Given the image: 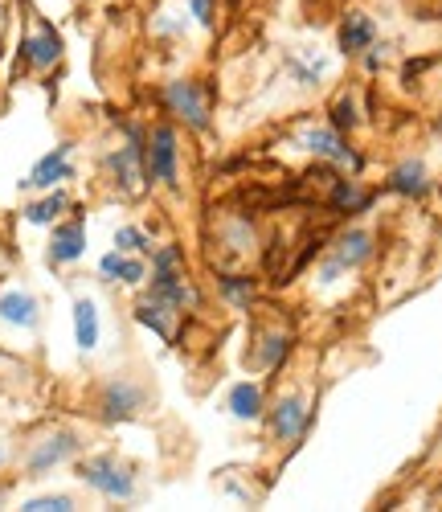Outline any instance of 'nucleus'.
Here are the masks:
<instances>
[{
  "mask_svg": "<svg viewBox=\"0 0 442 512\" xmlns=\"http://www.w3.org/2000/svg\"><path fill=\"white\" fill-rule=\"evenodd\" d=\"M160 103H164V111L176 123H185L189 132H201V136L213 132V103H209L205 82H197V78H168L160 87Z\"/></svg>",
  "mask_w": 442,
  "mask_h": 512,
  "instance_id": "20e7f679",
  "label": "nucleus"
},
{
  "mask_svg": "<svg viewBox=\"0 0 442 512\" xmlns=\"http://www.w3.org/2000/svg\"><path fill=\"white\" fill-rule=\"evenodd\" d=\"M328 123L336 127V132H357V127L365 123V115H361V103H357V95L352 91H340L336 99H332V107H328Z\"/></svg>",
  "mask_w": 442,
  "mask_h": 512,
  "instance_id": "393cba45",
  "label": "nucleus"
},
{
  "mask_svg": "<svg viewBox=\"0 0 442 512\" xmlns=\"http://www.w3.org/2000/svg\"><path fill=\"white\" fill-rule=\"evenodd\" d=\"M377 41V21L365 13V9H348L340 29H336V46L344 58H361L369 46Z\"/></svg>",
  "mask_w": 442,
  "mask_h": 512,
  "instance_id": "f3484780",
  "label": "nucleus"
},
{
  "mask_svg": "<svg viewBox=\"0 0 442 512\" xmlns=\"http://www.w3.org/2000/svg\"><path fill=\"white\" fill-rule=\"evenodd\" d=\"M336 218H357V213H365L373 205V193L352 177V173H340L332 185H328V201H324Z\"/></svg>",
  "mask_w": 442,
  "mask_h": 512,
  "instance_id": "a211bd4d",
  "label": "nucleus"
},
{
  "mask_svg": "<svg viewBox=\"0 0 442 512\" xmlns=\"http://www.w3.org/2000/svg\"><path fill=\"white\" fill-rule=\"evenodd\" d=\"M438 136H442V119H438Z\"/></svg>",
  "mask_w": 442,
  "mask_h": 512,
  "instance_id": "2f4dec72",
  "label": "nucleus"
},
{
  "mask_svg": "<svg viewBox=\"0 0 442 512\" xmlns=\"http://www.w3.org/2000/svg\"><path fill=\"white\" fill-rule=\"evenodd\" d=\"M287 74L299 82L303 91H316L324 74H328V62L324 58H303V54H287Z\"/></svg>",
  "mask_w": 442,
  "mask_h": 512,
  "instance_id": "a878e982",
  "label": "nucleus"
},
{
  "mask_svg": "<svg viewBox=\"0 0 442 512\" xmlns=\"http://www.w3.org/2000/svg\"><path fill=\"white\" fill-rule=\"evenodd\" d=\"M0 324H9L17 332H37L41 328V300L29 287L0 291Z\"/></svg>",
  "mask_w": 442,
  "mask_h": 512,
  "instance_id": "2eb2a0df",
  "label": "nucleus"
},
{
  "mask_svg": "<svg viewBox=\"0 0 442 512\" xmlns=\"http://www.w3.org/2000/svg\"><path fill=\"white\" fill-rule=\"evenodd\" d=\"M185 17L201 29H217V0H185Z\"/></svg>",
  "mask_w": 442,
  "mask_h": 512,
  "instance_id": "c85d7f7f",
  "label": "nucleus"
},
{
  "mask_svg": "<svg viewBox=\"0 0 442 512\" xmlns=\"http://www.w3.org/2000/svg\"><path fill=\"white\" fill-rule=\"evenodd\" d=\"M373 250H377V238H373L365 226L340 230V234L328 242V254H324V263H320V283H336V279L348 275V271H361V267L373 259Z\"/></svg>",
  "mask_w": 442,
  "mask_h": 512,
  "instance_id": "0eeeda50",
  "label": "nucleus"
},
{
  "mask_svg": "<svg viewBox=\"0 0 442 512\" xmlns=\"http://www.w3.org/2000/svg\"><path fill=\"white\" fill-rule=\"evenodd\" d=\"M217 291H221V300H226L230 308L250 312L254 295H258V283H254L250 275H230V271H221V275H217Z\"/></svg>",
  "mask_w": 442,
  "mask_h": 512,
  "instance_id": "b1692460",
  "label": "nucleus"
},
{
  "mask_svg": "<svg viewBox=\"0 0 442 512\" xmlns=\"http://www.w3.org/2000/svg\"><path fill=\"white\" fill-rule=\"evenodd\" d=\"M144 287L152 295H160V300L176 304L181 312H197L201 308V291L193 287V279L185 275V267H152Z\"/></svg>",
  "mask_w": 442,
  "mask_h": 512,
  "instance_id": "9b49d317",
  "label": "nucleus"
},
{
  "mask_svg": "<svg viewBox=\"0 0 442 512\" xmlns=\"http://www.w3.org/2000/svg\"><path fill=\"white\" fill-rule=\"evenodd\" d=\"M295 144L312 156V160H324V164H336L340 173H352V177H361V168H365V156L348 144L344 132H336L332 123H307L299 127V136Z\"/></svg>",
  "mask_w": 442,
  "mask_h": 512,
  "instance_id": "423d86ee",
  "label": "nucleus"
},
{
  "mask_svg": "<svg viewBox=\"0 0 442 512\" xmlns=\"http://www.w3.org/2000/svg\"><path fill=\"white\" fill-rule=\"evenodd\" d=\"M70 324H74V345H78V353L91 357V353L103 345V308H99L95 295H74Z\"/></svg>",
  "mask_w": 442,
  "mask_h": 512,
  "instance_id": "ddd939ff",
  "label": "nucleus"
},
{
  "mask_svg": "<svg viewBox=\"0 0 442 512\" xmlns=\"http://www.w3.org/2000/svg\"><path fill=\"white\" fill-rule=\"evenodd\" d=\"M152 33H156V37H185V33H189V21L176 17V13H160V17L152 21Z\"/></svg>",
  "mask_w": 442,
  "mask_h": 512,
  "instance_id": "c756f323",
  "label": "nucleus"
},
{
  "mask_svg": "<svg viewBox=\"0 0 442 512\" xmlns=\"http://www.w3.org/2000/svg\"><path fill=\"white\" fill-rule=\"evenodd\" d=\"M148 177L168 193H181L185 181H181V132H176V123H156L148 132Z\"/></svg>",
  "mask_w": 442,
  "mask_h": 512,
  "instance_id": "6e6552de",
  "label": "nucleus"
},
{
  "mask_svg": "<svg viewBox=\"0 0 442 512\" xmlns=\"http://www.w3.org/2000/svg\"><path fill=\"white\" fill-rule=\"evenodd\" d=\"M148 402H152V390L144 386L140 377L115 373V377H107V381H103L99 394H95V414H99V422L115 426V422H131V418H140V414L148 410Z\"/></svg>",
  "mask_w": 442,
  "mask_h": 512,
  "instance_id": "39448f33",
  "label": "nucleus"
},
{
  "mask_svg": "<svg viewBox=\"0 0 442 512\" xmlns=\"http://www.w3.org/2000/svg\"><path fill=\"white\" fill-rule=\"evenodd\" d=\"M131 316H136L144 328H152L160 340H172L181 336V320H185V312L176 308V304H168V300H160V295H152V291H144L140 300H136V308H131Z\"/></svg>",
  "mask_w": 442,
  "mask_h": 512,
  "instance_id": "f8f14e48",
  "label": "nucleus"
},
{
  "mask_svg": "<svg viewBox=\"0 0 442 512\" xmlns=\"http://www.w3.org/2000/svg\"><path fill=\"white\" fill-rule=\"evenodd\" d=\"M21 58H25V66H29V70H37V74L54 70V66L62 62V37L54 33V25L37 21V25H33V33L21 41Z\"/></svg>",
  "mask_w": 442,
  "mask_h": 512,
  "instance_id": "dca6fc26",
  "label": "nucleus"
},
{
  "mask_svg": "<svg viewBox=\"0 0 442 512\" xmlns=\"http://www.w3.org/2000/svg\"><path fill=\"white\" fill-rule=\"evenodd\" d=\"M103 173L111 177V185L123 197H144L152 189V177H148V136L140 132V127H127V140L103 156Z\"/></svg>",
  "mask_w": 442,
  "mask_h": 512,
  "instance_id": "f03ea898",
  "label": "nucleus"
},
{
  "mask_svg": "<svg viewBox=\"0 0 442 512\" xmlns=\"http://www.w3.org/2000/svg\"><path fill=\"white\" fill-rule=\"evenodd\" d=\"M148 259L144 254H123V250H107L99 259V275L107 283H123V287H144L148 283Z\"/></svg>",
  "mask_w": 442,
  "mask_h": 512,
  "instance_id": "6ab92c4d",
  "label": "nucleus"
},
{
  "mask_svg": "<svg viewBox=\"0 0 442 512\" xmlns=\"http://www.w3.org/2000/svg\"><path fill=\"white\" fill-rule=\"evenodd\" d=\"M226 410L238 422H258L262 414H267V390H262V381H254V377L234 381L230 394H226Z\"/></svg>",
  "mask_w": 442,
  "mask_h": 512,
  "instance_id": "412c9836",
  "label": "nucleus"
},
{
  "mask_svg": "<svg viewBox=\"0 0 442 512\" xmlns=\"http://www.w3.org/2000/svg\"><path fill=\"white\" fill-rule=\"evenodd\" d=\"M291 353V332L283 328H262L254 332V349H250V365L258 373H275Z\"/></svg>",
  "mask_w": 442,
  "mask_h": 512,
  "instance_id": "aec40b11",
  "label": "nucleus"
},
{
  "mask_svg": "<svg viewBox=\"0 0 442 512\" xmlns=\"http://www.w3.org/2000/svg\"><path fill=\"white\" fill-rule=\"evenodd\" d=\"M9 459H13V451H9L5 443H0V472H5V467H9Z\"/></svg>",
  "mask_w": 442,
  "mask_h": 512,
  "instance_id": "7c9ffc66",
  "label": "nucleus"
},
{
  "mask_svg": "<svg viewBox=\"0 0 442 512\" xmlns=\"http://www.w3.org/2000/svg\"><path fill=\"white\" fill-rule=\"evenodd\" d=\"M262 418L271 422L275 443L291 447V443H299L307 435V426H312V394H307V390H287V394H279L267 406V414H262Z\"/></svg>",
  "mask_w": 442,
  "mask_h": 512,
  "instance_id": "1a4fd4ad",
  "label": "nucleus"
},
{
  "mask_svg": "<svg viewBox=\"0 0 442 512\" xmlns=\"http://www.w3.org/2000/svg\"><path fill=\"white\" fill-rule=\"evenodd\" d=\"M74 472L78 480L91 488L95 496L103 500H115V504H131L140 496V472H136V463H127L119 459L115 451H95V455H82L74 463Z\"/></svg>",
  "mask_w": 442,
  "mask_h": 512,
  "instance_id": "f257e3e1",
  "label": "nucleus"
},
{
  "mask_svg": "<svg viewBox=\"0 0 442 512\" xmlns=\"http://www.w3.org/2000/svg\"><path fill=\"white\" fill-rule=\"evenodd\" d=\"M86 254V222L82 218H62L54 222L50 246H46V263L50 267H74Z\"/></svg>",
  "mask_w": 442,
  "mask_h": 512,
  "instance_id": "4468645a",
  "label": "nucleus"
},
{
  "mask_svg": "<svg viewBox=\"0 0 442 512\" xmlns=\"http://www.w3.org/2000/svg\"><path fill=\"white\" fill-rule=\"evenodd\" d=\"M70 213V193L58 185V189H46L37 201H29L25 209H21V218L29 222V226H54V222H62Z\"/></svg>",
  "mask_w": 442,
  "mask_h": 512,
  "instance_id": "5701e85b",
  "label": "nucleus"
},
{
  "mask_svg": "<svg viewBox=\"0 0 442 512\" xmlns=\"http://www.w3.org/2000/svg\"><path fill=\"white\" fill-rule=\"evenodd\" d=\"M115 250H123V254H152V234L144 230V226H119L115 230Z\"/></svg>",
  "mask_w": 442,
  "mask_h": 512,
  "instance_id": "cd10ccee",
  "label": "nucleus"
},
{
  "mask_svg": "<svg viewBox=\"0 0 442 512\" xmlns=\"http://www.w3.org/2000/svg\"><path fill=\"white\" fill-rule=\"evenodd\" d=\"M70 177H74V144L62 140L54 152H46V156H41V160L29 168L25 181H21V189H25V193H46V189L66 185Z\"/></svg>",
  "mask_w": 442,
  "mask_h": 512,
  "instance_id": "9d476101",
  "label": "nucleus"
},
{
  "mask_svg": "<svg viewBox=\"0 0 442 512\" xmlns=\"http://www.w3.org/2000/svg\"><path fill=\"white\" fill-rule=\"evenodd\" d=\"M17 508L21 512H74V508H82V500L70 492H41V496H25Z\"/></svg>",
  "mask_w": 442,
  "mask_h": 512,
  "instance_id": "bb28decb",
  "label": "nucleus"
},
{
  "mask_svg": "<svg viewBox=\"0 0 442 512\" xmlns=\"http://www.w3.org/2000/svg\"><path fill=\"white\" fill-rule=\"evenodd\" d=\"M82 435L74 431V426H50L46 435H37L21 459V472L25 480H46L50 472H58V467L74 463L82 455Z\"/></svg>",
  "mask_w": 442,
  "mask_h": 512,
  "instance_id": "7ed1b4c3",
  "label": "nucleus"
},
{
  "mask_svg": "<svg viewBox=\"0 0 442 512\" xmlns=\"http://www.w3.org/2000/svg\"><path fill=\"white\" fill-rule=\"evenodd\" d=\"M438 447H442V439H438Z\"/></svg>",
  "mask_w": 442,
  "mask_h": 512,
  "instance_id": "473e14b6",
  "label": "nucleus"
},
{
  "mask_svg": "<svg viewBox=\"0 0 442 512\" xmlns=\"http://www.w3.org/2000/svg\"><path fill=\"white\" fill-rule=\"evenodd\" d=\"M385 189L389 193H397V197H410V201H418V197H426L430 193V168L422 164V160H402V164H393V173L385 177Z\"/></svg>",
  "mask_w": 442,
  "mask_h": 512,
  "instance_id": "4be33fe9",
  "label": "nucleus"
}]
</instances>
